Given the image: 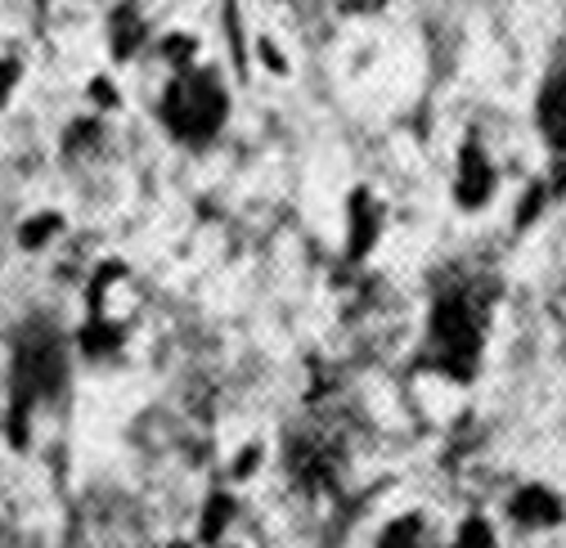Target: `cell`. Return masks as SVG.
<instances>
[{
    "instance_id": "11",
    "label": "cell",
    "mask_w": 566,
    "mask_h": 548,
    "mask_svg": "<svg viewBox=\"0 0 566 548\" xmlns=\"http://www.w3.org/2000/svg\"><path fill=\"white\" fill-rule=\"evenodd\" d=\"M252 468H261V446H243V459L235 463V476H248Z\"/></svg>"
},
{
    "instance_id": "3",
    "label": "cell",
    "mask_w": 566,
    "mask_h": 548,
    "mask_svg": "<svg viewBox=\"0 0 566 548\" xmlns=\"http://www.w3.org/2000/svg\"><path fill=\"white\" fill-rule=\"evenodd\" d=\"M508 517H513L522 530H553L566 517V504L548 485H522L518 495L508 500Z\"/></svg>"
},
{
    "instance_id": "4",
    "label": "cell",
    "mask_w": 566,
    "mask_h": 548,
    "mask_svg": "<svg viewBox=\"0 0 566 548\" xmlns=\"http://www.w3.org/2000/svg\"><path fill=\"white\" fill-rule=\"evenodd\" d=\"M494 194V172L477 144L464 149V162H459V180H455V198L459 207H486V198Z\"/></svg>"
},
{
    "instance_id": "9",
    "label": "cell",
    "mask_w": 566,
    "mask_h": 548,
    "mask_svg": "<svg viewBox=\"0 0 566 548\" xmlns=\"http://www.w3.org/2000/svg\"><path fill=\"white\" fill-rule=\"evenodd\" d=\"M455 548H499L494 526H490L486 517H468V522L459 526V535H455Z\"/></svg>"
},
{
    "instance_id": "12",
    "label": "cell",
    "mask_w": 566,
    "mask_h": 548,
    "mask_svg": "<svg viewBox=\"0 0 566 548\" xmlns=\"http://www.w3.org/2000/svg\"><path fill=\"white\" fill-rule=\"evenodd\" d=\"M166 548H194V544H185V539H176V544H166Z\"/></svg>"
},
{
    "instance_id": "8",
    "label": "cell",
    "mask_w": 566,
    "mask_h": 548,
    "mask_svg": "<svg viewBox=\"0 0 566 548\" xmlns=\"http://www.w3.org/2000/svg\"><path fill=\"white\" fill-rule=\"evenodd\" d=\"M423 544H427L423 517L418 513H405V517H395V522L382 526V535H378L373 548H423Z\"/></svg>"
},
{
    "instance_id": "6",
    "label": "cell",
    "mask_w": 566,
    "mask_h": 548,
    "mask_svg": "<svg viewBox=\"0 0 566 548\" xmlns=\"http://www.w3.org/2000/svg\"><path fill=\"white\" fill-rule=\"evenodd\" d=\"M378 239V202L369 198V189L351 194V256L360 261Z\"/></svg>"
},
{
    "instance_id": "1",
    "label": "cell",
    "mask_w": 566,
    "mask_h": 548,
    "mask_svg": "<svg viewBox=\"0 0 566 548\" xmlns=\"http://www.w3.org/2000/svg\"><path fill=\"white\" fill-rule=\"evenodd\" d=\"M432 347H436V364L449 377H472L477 355H481V328L472 315L468 297H440L432 306Z\"/></svg>"
},
{
    "instance_id": "5",
    "label": "cell",
    "mask_w": 566,
    "mask_h": 548,
    "mask_svg": "<svg viewBox=\"0 0 566 548\" xmlns=\"http://www.w3.org/2000/svg\"><path fill=\"white\" fill-rule=\"evenodd\" d=\"M540 131L548 135V144H566V77H553L540 95Z\"/></svg>"
},
{
    "instance_id": "10",
    "label": "cell",
    "mask_w": 566,
    "mask_h": 548,
    "mask_svg": "<svg viewBox=\"0 0 566 548\" xmlns=\"http://www.w3.org/2000/svg\"><path fill=\"white\" fill-rule=\"evenodd\" d=\"M140 36H144V28H140V19H135V10H122L118 23H112V50H118L122 59H127V54L140 45Z\"/></svg>"
},
{
    "instance_id": "2",
    "label": "cell",
    "mask_w": 566,
    "mask_h": 548,
    "mask_svg": "<svg viewBox=\"0 0 566 548\" xmlns=\"http://www.w3.org/2000/svg\"><path fill=\"white\" fill-rule=\"evenodd\" d=\"M162 118H166V127H172L176 135L203 144L225 122V90L216 86L211 73L181 77L172 86V95H166V103H162Z\"/></svg>"
},
{
    "instance_id": "13",
    "label": "cell",
    "mask_w": 566,
    "mask_h": 548,
    "mask_svg": "<svg viewBox=\"0 0 566 548\" xmlns=\"http://www.w3.org/2000/svg\"><path fill=\"white\" fill-rule=\"evenodd\" d=\"M216 548H220V544H216Z\"/></svg>"
},
{
    "instance_id": "7",
    "label": "cell",
    "mask_w": 566,
    "mask_h": 548,
    "mask_svg": "<svg viewBox=\"0 0 566 548\" xmlns=\"http://www.w3.org/2000/svg\"><path fill=\"white\" fill-rule=\"evenodd\" d=\"M230 522H235V495H230V490H216V495L203 504V517H198L203 539L207 544H220L225 530H230Z\"/></svg>"
}]
</instances>
